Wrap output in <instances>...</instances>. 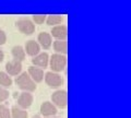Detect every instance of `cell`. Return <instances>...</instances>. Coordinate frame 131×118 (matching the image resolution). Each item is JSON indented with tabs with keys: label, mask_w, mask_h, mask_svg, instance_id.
<instances>
[{
	"label": "cell",
	"mask_w": 131,
	"mask_h": 118,
	"mask_svg": "<svg viewBox=\"0 0 131 118\" xmlns=\"http://www.w3.org/2000/svg\"><path fill=\"white\" fill-rule=\"evenodd\" d=\"M16 85H19V88L23 90L24 92L31 93L36 90V83L31 79V77L27 74V72H23L16 77L15 79Z\"/></svg>",
	"instance_id": "obj_1"
},
{
	"label": "cell",
	"mask_w": 131,
	"mask_h": 118,
	"mask_svg": "<svg viewBox=\"0 0 131 118\" xmlns=\"http://www.w3.org/2000/svg\"><path fill=\"white\" fill-rule=\"evenodd\" d=\"M48 65L50 66L52 72H60L64 70L66 66H67V57L64 55L60 54H54L49 57V62Z\"/></svg>",
	"instance_id": "obj_2"
},
{
	"label": "cell",
	"mask_w": 131,
	"mask_h": 118,
	"mask_svg": "<svg viewBox=\"0 0 131 118\" xmlns=\"http://www.w3.org/2000/svg\"><path fill=\"white\" fill-rule=\"evenodd\" d=\"M51 101L52 104L55 105L56 107L59 108H66L68 105V95L67 92L63 90H57L52 93L51 95Z\"/></svg>",
	"instance_id": "obj_3"
},
{
	"label": "cell",
	"mask_w": 131,
	"mask_h": 118,
	"mask_svg": "<svg viewBox=\"0 0 131 118\" xmlns=\"http://www.w3.org/2000/svg\"><path fill=\"white\" fill-rule=\"evenodd\" d=\"M16 27L23 34L31 35L35 32V24L28 19H20L16 21Z\"/></svg>",
	"instance_id": "obj_4"
},
{
	"label": "cell",
	"mask_w": 131,
	"mask_h": 118,
	"mask_svg": "<svg viewBox=\"0 0 131 118\" xmlns=\"http://www.w3.org/2000/svg\"><path fill=\"white\" fill-rule=\"evenodd\" d=\"M45 82H46L47 85H49L50 88H59L60 85H62L63 80L61 78V76L58 74L56 72H47L45 74Z\"/></svg>",
	"instance_id": "obj_5"
},
{
	"label": "cell",
	"mask_w": 131,
	"mask_h": 118,
	"mask_svg": "<svg viewBox=\"0 0 131 118\" xmlns=\"http://www.w3.org/2000/svg\"><path fill=\"white\" fill-rule=\"evenodd\" d=\"M33 101H34V97H33V95L31 93L23 92L18 97V105L21 109H24V111H25L26 108L31 107V105L33 104Z\"/></svg>",
	"instance_id": "obj_6"
},
{
	"label": "cell",
	"mask_w": 131,
	"mask_h": 118,
	"mask_svg": "<svg viewBox=\"0 0 131 118\" xmlns=\"http://www.w3.org/2000/svg\"><path fill=\"white\" fill-rule=\"evenodd\" d=\"M50 36L55 37L56 40H66L68 36V28L66 25H57V26H54L51 30V34Z\"/></svg>",
	"instance_id": "obj_7"
},
{
	"label": "cell",
	"mask_w": 131,
	"mask_h": 118,
	"mask_svg": "<svg viewBox=\"0 0 131 118\" xmlns=\"http://www.w3.org/2000/svg\"><path fill=\"white\" fill-rule=\"evenodd\" d=\"M32 62L34 65V67H37L40 69L47 68L48 62H49V56L47 52H39L37 56H35L32 59Z\"/></svg>",
	"instance_id": "obj_8"
},
{
	"label": "cell",
	"mask_w": 131,
	"mask_h": 118,
	"mask_svg": "<svg viewBox=\"0 0 131 118\" xmlns=\"http://www.w3.org/2000/svg\"><path fill=\"white\" fill-rule=\"evenodd\" d=\"M6 73L9 76H19L22 71V62L16 61V60H11L6 65Z\"/></svg>",
	"instance_id": "obj_9"
},
{
	"label": "cell",
	"mask_w": 131,
	"mask_h": 118,
	"mask_svg": "<svg viewBox=\"0 0 131 118\" xmlns=\"http://www.w3.org/2000/svg\"><path fill=\"white\" fill-rule=\"evenodd\" d=\"M27 74L31 77V79L34 81L35 83H40L44 80V71H43V69L37 68V67H34V66L28 67Z\"/></svg>",
	"instance_id": "obj_10"
},
{
	"label": "cell",
	"mask_w": 131,
	"mask_h": 118,
	"mask_svg": "<svg viewBox=\"0 0 131 118\" xmlns=\"http://www.w3.org/2000/svg\"><path fill=\"white\" fill-rule=\"evenodd\" d=\"M40 114L45 117H51L57 114V107L51 102H44L40 105Z\"/></svg>",
	"instance_id": "obj_11"
},
{
	"label": "cell",
	"mask_w": 131,
	"mask_h": 118,
	"mask_svg": "<svg viewBox=\"0 0 131 118\" xmlns=\"http://www.w3.org/2000/svg\"><path fill=\"white\" fill-rule=\"evenodd\" d=\"M24 51H25V54H27L28 56L35 57V56H37L40 52V46L38 45L37 42L31 39V40H28V42L25 44Z\"/></svg>",
	"instance_id": "obj_12"
},
{
	"label": "cell",
	"mask_w": 131,
	"mask_h": 118,
	"mask_svg": "<svg viewBox=\"0 0 131 118\" xmlns=\"http://www.w3.org/2000/svg\"><path fill=\"white\" fill-rule=\"evenodd\" d=\"M37 43L40 47H43L44 49H48L49 47L51 46L52 44V39L51 36L49 33H46V32H42L39 33L38 37H37Z\"/></svg>",
	"instance_id": "obj_13"
},
{
	"label": "cell",
	"mask_w": 131,
	"mask_h": 118,
	"mask_svg": "<svg viewBox=\"0 0 131 118\" xmlns=\"http://www.w3.org/2000/svg\"><path fill=\"white\" fill-rule=\"evenodd\" d=\"M12 56H13V60L22 62L25 59V51L22 46H14L12 48Z\"/></svg>",
	"instance_id": "obj_14"
},
{
	"label": "cell",
	"mask_w": 131,
	"mask_h": 118,
	"mask_svg": "<svg viewBox=\"0 0 131 118\" xmlns=\"http://www.w3.org/2000/svg\"><path fill=\"white\" fill-rule=\"evenodd\" d=\"M54 49L56 54L66 55L68 50V44L66 40H55L54 42Z\"/></svg>",
	"instance_id": "obj_15"
},
{
	"label": "cell",
	"mask_w": 131,
	"mask_h": 118,
	"mask_svg": "<svg viewBox=\"0 0 131 118\" xmlns=\"http://www.w3.org/2000/svg\"><path fill=\"white\" fill-rule=\"evenodd\" d=\"M63 21V18L62 15H58V14H51V15H48L46 18V23L48 25H51V26H57V25H60Z\"/></svg>",
	"instance_id": "obj_16"
},
{
	"label": "cell",
	"mask_w": 131,
	"mask_h": 118,
	"mask_svg": "<svg viewBox=\"0 0 131 118\" xmlns=\"http://www.w3.org/2000/svg\"><path fill=\"white\" fill-rule=\"evenodd\" d=\"M12 85V79L6 72L0 71V87L1 88H10Z\"/></svg>",
	"instance_id": "obj_17"
},
{
	"label": "cell",
	"mask_w": 131,
	"mask_h": 118,
	"mask_svg": "<svg viewBox=\"0 0 131 118\" xmlns=\"http://www.w3.org/2000/svg\"><path fill=\"white\" fill-rule=\"evenodd\" d=\"M11 118H28V114L26 111L21 109L18 106H14L11 109Z\"/></svg>",
	"instance_id": "obj_18"
},
{
	"label": "cell",
	"mask_w": 131,
	"mask_h": 118,
	"mask_svg": "<svg viewBox=\"0 0 131 118\" xmlns=\"http://www.w3.org/2000/svg\"><path fill=\"white\" fill-rule=\"evenodd\" d=\"M0 118H11L10 109L3 104H0Z\"/></svg>",
	"instance_id": "obj_19"
},
{
	"label": "cell",
	"mask_w": 131,
	"mask_h": 118,
	"mask_svg": "<svg viewBox=\"0 0 131 118\" xmlns=\"http://www.w3.org/2000/svg\"><path fill=\"white\" fill-rule=\"evenodd\" d=\"M46 15L45 14H35L33 15V23H36V24H43L44 22H46Z\"/></svg>",
	"instance_id": "obj_20"
},
{
	"label": "cell",
	"mask_w": 131,
	"mask_h": 118,
	"mask_svg": "<svg viewBox=\"0 0 131 118\" xmlns=\"http://www.w3.org/2000/svg\"><path fill=\"white\" fill-rule=\"evenodd\" d=\"M8 97H9V91L6 90L5 88H1L0 87V103L5 102Z\"/></svg>",
	"instance_id": "obj_21"
},
{
	"label": "cell",
	"mask_w": 131,
	"mask_h": 118,
	"mask_svg": "<svg viewBox=\"0 0 131 118\" xmlns=\"http://www.w3.org/2000/svg\"><path fill=\"white\" fill-rule=\"evenodd\" d=\"M6 42H7V35L5 33V31H2L1 28H0V46L6 44Z\"/></svg>",
	"instance_id": "obj_22"
},
{
	"label": "cell",
	"mask_w": 131,
	"mask_h": 118,
	"mask_svg": "<svg viewBox=\"0 0 131 118\" xmlns=\"http://www.w3.org/2000/svg\"><path fill=\"white\" fill-rule=\"evenodd\" d=\"M3 59H5V54H3L2 49L0 48V62H2V61H3Z\"/></svg>",
	"instance_id": "obj_23"
},
{
	"label": "cell",
	"mask_w": 131,
	"mask_h": 118,
	"mask_svg": "<svg viewBox=\"0 0 131 118\" xmlns=\"http://www.w3.org/2000/svg\"><path fill=\"white\" fill-rule=\"evenodd\" d=\"M32 118H42V117H40V116H37V115H36V116H33Z\"/></svg>",
	"instance_id": "obj_24"
},
{
	"label": "cell",
	"mask_w": 131,
	"mask_h": 118,
	"mask_svg": "<svg viewBox=\"0 0 131 118\" xmlns=\"http://www.w3.org/2000/svg\"><path fill=\"white\" fill-rule=\"evenodd\" d=\"M51 118H59V117H51Z\"/></svg>",
	"instance_id": "obj_25"
}]
</instances>
